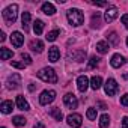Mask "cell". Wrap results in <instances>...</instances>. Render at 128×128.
Masks as SVG:
<instances>
[{
    "mask_svg": "<svg viewBox=\"0 0 128 128\" xmlns=\"http://www.w3.org/2000/svg\"><path fill=\"white\" fill-rule=\"evenodd\" d=\"M66 18H68L70 24L74 26V27L82 26L83 21H84V15H83V12H82L80 9H77V8H71V9L66 12Z\"/></svg>",
    "mask_w": 128,
    "mask_h": 128,
    "instance_id": "obj_1",
    "label": "cell"
},
{
    "mask_svg": "<svg viewBox=\"0 0 128 128\" xmlns=\"http://www.w3.org/2000/svg\"><path fill=\"white\" fill-rule=\"evenodd\" d=\"M17 17H18V5H9L3 11V18L8 24H14L17 21Z\"/></svg>",
    "mask_w": 128,
    "mask_h": 128,
    "instance_id": "obj_2",
    "label": "cell"
},
{
    "mask_svg": "<svg viewBox=\"0 0 128 128\" xmlns=\"http://www.w3.org/2000/svg\"><path fill=\"white\" fill-rule=\"evenodd\" d=\"M38 77L42 82H45V83H53V84L57 83V76H56V72H54L53 68H44V70H41L38 72Z\"/></svg>",
    "mask_w": 128,
    "mask_h": 128,
    "instance_id": "obj_3",
    "label": "cell"
},
{
    "mask_svg": "<svg viewBox=\"0 0 128 128\" xmlns=\"http://www.w3.org/2000/svg\"><path fill=\"white\" fill-rule=\"evenodd\" d=\"M104 90H106V94L108 96H114L118 94V90H119V84L116 83L114 78H108L106 82V84H104Z\"/></svg>",
    "mask_w": 128,
    "mask_h": 128,
    "instance_id": "obj_4",
    "label": "cell"
},
{
    "mask_svg": "<svg viewBox=\"0 0 128 128\" xmlns=\"http://www.w3.org/2000/svg\"><path fill=\"white\" fill-rule=\"evenodd\" d=\"M54 98H56L54 90H44L41 94V96H39V102H41V106H48V104H51L54 101Z\"/></svg>",
    "mask_w": 128,
    "mask_h": 128,
    "instance_id": "obj_5",
    "label": "cell"
},
{
    "mask_svg": "<svg viewBox=\"0 0 128 128\" xmlns=\"http://www.w3.org/2000/svg\"><path fill=\"white\" fill-rule=\"evenodd\" d=\"M66 122H68V125L71 128H80L82 126V122H83V118L78 113H72V114H70L66 118Z\"/></svg>",
    "mask_w": 128,
    "mask_h": 128,
    "instance_id": "obj_6",
    "label": "cell"
},
{
    "mask_svg": "<svg viewBox=\"0 0 128 128\" xmlns=\"http://www.w3.org/2000/svg\"><path fill=\"white\" fill-rule=\"evenodd\" d=\"M68 60L84 62V60H86V51H84V50H72V51L68 53Z\"/></svg>",
    "mask_w": 128,
    "mask_h": 128,
    "instance_id": "obj_7",
    "label": "cell"
},
{
    "mask_svg": "<svg viewBox=\"0 0 128 128\" xmlns=\"http://www.w3.org/2000/svg\"><path fill=\"white\" fill-rule=\"evenodd\" d=\"M118 14H119V11H118L116 6H108V8L106 9V12H104V20H106V23L114 21V20L118 18Z\"/></svg>",
    "mask_w": 128,
    "mask_h": 128,
    "instance_id": "obj_8",
    "label": "cell"
},
{
    "mask_svg": "<svg viewBox=\"0 0 128 128\" xmlns=\"http://www.w3.org/2000/svg\"><path fill=\"white\" fill-rule=\"evenodd\" d=\"M63 102H65V106L68 108H77V106H78V100L74 94H66L63 96Z\"/></svg>",
    "mask_w": 128,
    "mask_h": 128,
    "instance_id": "obj_9",
    "label": "cell"
},
{
    "mask_svg": "<svg viewBox=\"0 0 128 128\" xmlns=\"http://www.w3.org/2000/svg\"><path fill=\"white\" fill-rule=\"evenodd\" d=\"M6 84H8L9 89H18L20 84H21V77H20V74H12V76H9Z\"/></svg>",
    "mask_w": 128,
    "mask_h": 128,
    "instance_id": "obj_10",
    "label": "cell"
},
{
    "mask_svg": "<svg viewBox=\"0 0 128 128\" xmlns=\"http://www.w3.org/2000/svg\"><path fill=\"white\" fill-rule=\"evenodd\" d=\"M11 42H12V45H14L15 48H20V47L24 44V36H23L20 32H14V33L11 35Z\"/></svg>",
    "mask_w": 128,
    "mask_h": 128,
    "instance_id": "obj_11",
    "label": "cell"
},
{
    "mask_svg": "<svg viewBox=\"0 0 128 128\" xmlns=\"http://www.w3.org/2000/svg\"><path fill=\"white\" fill-rule=\"evenodd\" d=\"M89 78L86 77V76H80L78 78H77V88H78V90L82 92V94H84L86 90H88V88H89Z\"/></svg>",
    "mask_w": 128,
    "mask_h": 128,
    "instance_id": "obj_12",
    "label": "cell"
},
{
    "mask_svg": "<svg viewBox=\"0 0 128 128\" xmlns=\"http://www.w3.org/2000/svg\"><path fill=\"white\" fill-rule=\"evenodd\" d=\"M124 63H125V57L120 56V54H114V56L112 57V60H110V65H112L113 68H120Z\"/></svg>",
    "mask_w": 128,
    "mask_h": 128,
    "instance_id": "obj_13",
    "label": "cell"
},
{
    "mask_svg": "<svg viewBox=\"0 0 128 128\" xmlns=\"http://www.w3.org/2000/svg\"><path fill=\"white\" fill-rule=\"evenodd\" d=\"M60 59V51H59V48L57 47H51L50 50H48V60L50 62H57Z\"/></svg>",
    "mask_w": 128,
    "mask_h": 128,
    "instance_id": "obj_14",
    "label": "cell"
},
{
    "mask_svg": "<svg viewBox=\"0 0 128 128\" xmlns=\"http://www.w3.org/2000/svg\"><path fill=\"white\" fill-rule=\"evenodd\" d=\"M30 48H32V51H35V53L39 54V53L44 51V42L39 41V39H35V41L30 42Z\"/></svg>",
    "mask_w": 128,
    "mask_h": 128,
    "instance_id": "obj_15",
    "label": "cell"
},
{
    "mask_svg": "<svg viewBox=\"0 0 128 128\" xmlns=\"http://www.w3.org/2000/svg\"><path fill=\"white\" fill-rule=\"evenodd\" d=\"M17 107H18L20 110H23V112H27V110H30V106H29V102L24 100V96H23V95L17 96Z\"/></svg>",
    "mask_w": 128,
    "mask_h": 128,
    "instance_id": "obj_16",
    "label": "cell"
},
{
    "mask_svg": "<svg viewBox=\"0 0 128 128\" xmlns=\"http://www.w3.org/2000/svg\"><path fill=\"white\" fill-rule=\"evenodd\" d=\"M0 110H2V113H5V114L12 113V110H14V102H12V101H3L2 106H0Z\"/></svg>",
    "mask_w": 128,
    "mask_h": 128,
    "instance_id": "obj_17",
    "label": "cell"
},
{
    "mask_svg": "<svg viewBox=\"0 0 128 128\" xmlns=\"http://www.w3.org/2000/svg\"><path fill=\"white\" fill-rule=\"evenodd\" d=\"M14 57V51L9 50V48H0V59L2 60H8V59H12Z\"/></svg>",
    "mask_w": 128,
    "mask_h": 128,
    "instance_id": "obj_18",
    "label": "cell"
},
{
    "mask_svg": "<svg viewBox=\"0 0 128 128\" xmlns=\"http://www.w3.org/2000/svg\"><path fill=\"white\" fill-rule=\"evenodd\" d=\"M42 12L45 14V15H54L56 14V8H54V5L53 3H44L42 5Z\"/></svg>",
    "mask_w": 128,
    "mask_h": 128,
    "instance_id": "obj_19",
    "label": "cell"
},
{
    "mask_svg": "<svg viewBox=\"0 0 128 128\" xmlns=\"http://www.w3.org/2000/svg\"><path fill=\"white\" fill-rule=\"evenodd\" d=\"M21 26H23L24 32L29 30V26H30V12H23V17H21Z\"/></svg>",
    "mask_w": 128,
    "mask_h": 128,
    "instance_id": "obj_20",
    "label": "cell"
},
{
    "mask_svg": "<svg viewBox=\"0 0 128 128\" xmlns=\"http://www.w3.org/2000/svg\"><path fill=\"white\" fill-rule=\"evenodd\" d=\"M101 86H102V78H101L100 76H94L92 80H90V88H92L94 90H98Z\"/></svg>",
    "mask_w": 128,
    "mask_h": 128,
    "instance_id": "obj_21",
    "label": "cell"
},
{
    "mask_svg": "<svg viewBox=\"0 0 128 128\" xmlns=\"http://www.w3.org/2000/svg\"><path fill=\"white\" fill-rule=\"evenodd\" d=\"M108 47H110V44H107L106 41H100V42L96 44V51L101 53V54H106V53L108 51Z\"/></svg>",
    "mask_w": 128,
    "mask_h": 128,
    "instance_id": "obj_22",
    "label": "cell"
},
{
    "mask_svg": "<svg viewBox=\"0 0 128 128\" xmlns=\"http://www.w3.org/2000/svg\"><path fill=\"white\" fill-rule=\"evenodd\" d=\"M44 21H41V20H36L35 23H33V30H35V33L36 35H41L42 32H44Z\"/></svg>",
    "mask_w": 128,
    "mask_h": 128,
    "instance_id": "obj_23",
    "label": "cell"
},
{
    "mask_svg": "<svg viewBox=\"0 0 128 128\" xmlns=\"http://www.w3.org/2000/svg\"><path fill=\"white\" fill-rule=\"evenodd\" d=\"M26 122H27V119L23 118V116H14V118H12V124H14L15 126H24Z\"/></svg>",
    "mask_w": 128,
    "mask_h": 128,
    "instance_id": "obj_24",
    "label": "cell"
},
{
    "mask_svg": "<svg viewBox=\"0 0 128 128\" xmlns=\"http://www.w3.org/2000/svg\"><path fill=\"white\" fill-rule=\"evenodd\" d=\"M100 20H101V15H100V12H96V14H94L92 15V29H100L101 27V24H100Z\"/></svg>",
    "mask_w": 128,
    "mask_h": 128,
    "instance_id": "obj_25",
    "label": "cell"
},
{
    "mask_svg": "<svg viewBox=\"0 0 128 128\" xmlns=\"http://www.w3.org/2000/svg\"><path fill=\"white\" fill-rule=\"evenodd\" d=\"M108 125H110V118H108V114H102V116L100 118V128H108Z\"/></svg>",
    "mask_w": 128,
    "mask_h": 128,
    "instance_id": "obj_26",
    "label": "cell"
},
{
    "mask_svg": "<svg viewBox=\"0 0 128 128\" xmlns=\"http://www.w3.org/2000/svg\"><path fill=\"white\" fill-rule=\"evenodd\" d=\"M107 39H108V42H112L113 45H118V44H119V38H118V33H116V32L108 33V35H107Z\"/></svg>",
    "mask_w": 128,
    "mask_h": 128,
    "instance_id": "obj_27",
    "label": "cell"
},
{
    "mask_svg": "<svg viewBox=\"0 0 128 128\" xmlns=\"http://www.w3.org/2000/svg\"><path fill=\"white\" fill-rule=\"evenodd\" d=\"M50 114H51L56 120H62V119H63V114H62L60 108H57V107H56V108H53V110L50 112Z\"/></svg>",
    "mask_w": 128,
    "mask_h": 128,
    "instance_id": "obj_28",
    "label": "cell"
},
{
    "mask_svg": "<svg viewBox=\"0 0 128 128\" xmlns=\"http://www.w3.org/2000/svg\"><path fill=\"white\" fill-rule=\"evenodd\" d=\"M59 33H60L59 30H53V32H50V33H47V36H45V38H47V41H48V42H53V41H56V39H57Z\"/></svg>",
    "mask_w": 128,
    "mask_h": 128,
    "instance_id": "obj_29",
    "label": "cell"
},
{
    "mask_svg": "<svg viewBox=\"0 0 128 128\" xmlns=\"http://www.w3.org/2000/svg\"><path fill=\"white\" fill-rule=\"evenodd\" d=\"M86 116H88V119H89V120H95V119H96V108H94V107L88 108Z\"/></svg>",
    "mask_w": 128,
    "mask_h": 128,
    "instance_id": "obj_30",
    "label": "cell"
},
{
    "mask_svg": "<svg viewBox=\"0 0 128 128\" xmlns=\"http://www.w3.org/2000/svg\"><path fill=\"white\" fill-rule=\"evenodd\" d=\"M100 57H96V56H92L90 57V60H89V68H96L98 65H100Z\"/></svg>",
    "mask_w": 128,
    "mask_h": 128,
    "instance_id": "obj_31",
    "label": "cell"
},
{
    "mask_svg": "<svg viewBox=\"0 0 128 128\" xmlns=\"http://www.w3.org/2000/svg\"><path fill=\"white\" fill-rule=\"evenodd\" d=\"M21 59H23V62L26 63V65H32V57L27 53H21Z\"/></svg>",
    "mask_w": 128,
    "mask_h": 128,
    "instance_id": "obj_32",
    "label": "cell"
},
{
    "mask_svg": "<svg viewBox=\"0 0 128 128\" xmlns=\"http://www.w3.org/2000/svg\"><path fill=\"white\" fill-rule=\"evenodd\" d=\"M12 66L17 68V70H24L26 63H24V62H12Z\"/></svg>",
    "mask_w": 128,
    "mask_h": 128,
    "instance_id": "obj_33",
    "label": "cell"
},
{
    "mask_svg": "<svg viewBox=\"0 0 128 128\" xmlns=\"http://www.w3.org/2000/svg\"><path fill=\"white\" fill-rule=\"evenodd\" d=\"M120 104L125 106V107H128V94H125V95L120 98Z\"/></svg>",
    "mask_w": 128,
    "mask_h": 128,
    "instance_id": "obj_34",
    "label": "cell"
},
{
    "mask_svg": "<svg viewBox=\"0 0 128 128\" xmlns=\"http://www.w3.org/2000/svg\"><path fill=\"white\" fill-rule=\"evenodd\" d=\"M92 5H95V6H107L108 8V3L107 2H90Z\"/></svg>",
    "mask_w": 128,
    "mask_h": 128,
    "instance_id": "obj_35",
    "label": "cell"
},
{
    "mask_svg": "<svg viewBox=\"0 0 128 128\" xmlns=\"http://www.w3.org/2000/svg\"><path fill=\"white\" fill-rule=\"evenodd\" d=\"M122 23H124V24H125V27L128 29V14L122 15Z\"/></svg>",
    "mask_w": 128,
    "mask_h": 128,
    "instance_id": "obj_36",
    "label": "cell"
},
{
    "mask_svg": "<svg viewBox=\"0 0 128 128\" xmlns=\"http://www.w3.org/2000/svg\"><path fill=\"white\" fill-rule=\"evenodd\" d=\"M122 128H128V116H125L122 119Z\"/></svg>",
    "mask_w": 128,
    "mask_h": 128,
    "instance_id": "obj_37",
    "label": "cell"
},
{
    "mask_svg": "<svg viewBox=\"0 0 128 128\" xmlns=\"http://www.w3.org/2000/svg\"><path fill=\"white\" fill-rule=\"evenodd\" d=\"M5 39H6V35H5L3 32H0V41H2V42H3Z\"/></svg>",
    "mask_w": 128,
    "mask_h": 128,
    "instance_id": "obj_38",
    "label": "cell"
},
{
    "mask_svg": "<svg viewBox=\"0 0 128 128\" xmlns=\"http://www.w3.org/2000/svg\"><path fill=\"white\" fill-rule=\"evenodd\" d=\"M98 107H101V110H106V108H107L104 102H98Z\"/></svg>",
    "mask_w": 128,
    "mask_h": 128,
    "instance_id": "obj_39",
    "label": "cell"
},
{
    "mask_svg": "<svg viewBox=\"0 0 128 128\" xmlns=\"http://www.w3.org/2000/svg\"><path fill=\"white\" fill-rule=\"evenodd\" d=\"M33 128H45V126H44V125H42V124H36V125H35V126H33Z\"/></svg>",
    "mask_w": 128,
    "mask_h": 128,
    "instance_id": "obj_40",
    "label": "cell"
},
{
    "mask_svg": "<svg viewBox=\"0 0 128 128\" xmlns=\"http://www.w3.org/2000/svg\"><path fill=\"white\" fill-rule=\"evenodd\" d=\"M29 90H30V92L35 90V84H30V86H29Z\"/></svg>",
    "mask_w": 128,
    "mask_h": 128,
    "instance_id": "obj_41",
    "label": "cell"
},
{
    "mask_svg": "<svg viewBox=\"0 0 128 128\" xmlns=\"http://www.w3.org/2000/svg\"><path fill=\"white\" fill-rule=\"evenodd\" d=\"M126 45H128V38H126Z\"/></svg>",
    "mask_w": 128,
    "mask_h": 128,
    "instance_id": "obj_42",
    "label": "cell"
},
{
    "mask_svg": "<svg viewBox=\"0 0 128 128\" xmlns=\"http://www.w3.org/2000/svg\"><path fill=\"white\" fill-rule=\"evenodd\" d=\"M2 128H5V126H2Z\"/></svg>",
    "mask_w": 128,
    "mask_h": 128,
    "instance_id": "obj_43",
    "label": "cell"
}]
</instances>
